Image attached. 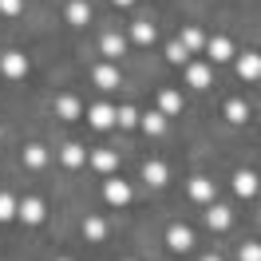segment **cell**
Here are the masks:
<instances>
[{"label": "cell", "mask_w": 261, "mask_h": 261, "mask_svg": "<svg viewBox=\"0 0 261 261\" xmlns=\"http://www.w3.org/2000/svg\"><path fill=\"white\" fill-rule=\"evenodd\" d=\"M87 20H91V4H87V0H71V4H67V24L80 28V24H87Z\"/></svg>", "instance_id": "obj_14"}, {"label": "cell", "mask_w": 261, "mask_h": 261, "mask_svg": "<svg viewBox=\"0 0 261 261\" xmlns=\"http://www.w3.org/2000/svg\"><path fill=\"white\" fill-rule=\"evenodd\" d=\"M233 194L253 198L257 194V174H253V170H238V174H233Z\"/></svg>", "instance_id": "obj_10"}, {"label": "cell", "mask_w": 261, "mask_h": 261, "mask_svg": "<svg viewBox=\"0 0 261 261\" xmlns=\"http://www.w3.org/2000/svg\"><path fill=\"white\" fill-rule=\"evenodd\" d=\"M166 60H170V64H186V67H190V51L182 48V40H170V44H166Z\"/></svg>", "instance_id": "obj_26"}, {"label": "cell", "mask_w": 261, "mask_h": 261, "mask_svg": "<svg viewBox=\"0 0 261 261\" xmlns=\"http://www.w3.org/2000/svg\"><path fill=\"white\" fill-rule=\"evenodd\" d=\"M91 163H95V170H103V174H111V170H119V154H115L111 147H103L91 154Z\"/></svg>", "instance_id": "obj_13"}, {"label": "cell", "mask_w": 261, "mask_h": 261, "mask_svg": "<svg viewBox=\"0 0 261 261\" xmlns=\"http://www.w3.org/2000/svg\"><path fill=\"white\" fill-rule=\"evenodd\" d=\"M139 123H143V115L135 111V107H119V127H139Z\"/></svg>", "instance_id": "obj_28"}, {"label": "cell", "mask_w": 261, "mask_h": 261, "mask_svg": "<svg viewBox=\"0 0 261 261\" xmlns=\"http://www.w3.org/2000/svg\"><path fill=\"white\" fill-rule=\"evenodd\" d=\"M159 111L163 115H178L182 111V95L178 91H163V95H159Z\"/></svg>", "instance_id": "obj_21"}, {"label": "cell", "mask_w": 261, "mask_h": 261, "mask_svg": "<svg viewBox=\"0 0 261 261\" xmlns=\"http://www.w3.org/2000/svg\"><path fill=\"white\" fill-rule=\"evenodd\" d=\"M60 261H71V257H60Z\"/></svg>", "instance_id": "obj_33"}, {"label": "cell", "mask_w": 261, "mask_h": 261, "mask_svg": "<svg viewBox=\"0 0 261 261\" xmlns=\"http://www.w3.org/2000/svg\"><path fill=\"white\" fill-rule=\"evenodd\" d=\"M111 4H119V8H130V4H135V0H111Z\"/></svg>", "instance_id": "obj_31"}, {"label": "cell", "mask_w": 261, "mask_h": 261, "mask_svg": "<svg viewBox=\"0 0 261 261\" xmlns=\"http://www.w3.org/2000/svg\"><path fill=\"white\" fill-rule=\"evenodd\" d=\"M139 127L147 130V135H163V130H166V115H163V111H147Z\"/></svg>", "instance_id": "obj_16"}, {"label": "cell", "mask_w": 261, "mask_h": 261, "mask_svg": "<svg viewBox=\"0 0 261 261\" xmlns=\"http://www.w3.org/2000/svg\"><path fill=\"white\" fill-rule=\"evenodd\" d=\"M206 226L210 229H226L229 226V210L226 206H210V210H206Z\"/></svg>", "instance_id": "obj_22"}, {"label": "cell", "mask_w": 261, "mask_h": 261, "mask_svg": "<svg viewBox=\"0 0 261 261\" xmlns=\"http://www.w3.org/2000/svg\"><path fill=\"white\" fill-rule=\"evenodd\" d=\"M20 8H24V0H0V12L4 16H20Z\"/></svg>", "instance_id": "obj_30"}, {"label": "cell", "mask_w": 261, "mask_h": 261, "mask_svg": "<svg viewBox=\"0 0 261 261\" xmlns=\"http://www.w3.org/2000/svg\"><path fill=\"white\" fill-rule=\"evenodd\" d=\"M190 198H194V202H210L214 198V182L210 178H190Z\"/></svg>", "instance_id": "obj_17"}, {"label": "cell", "mask_w": 261, "mask_h": 261, "mask_svg": "<svg viewBox=\"0 0 261 261\" xmlns=\"http://www.w3.org/2000/svg\"><path fill=\"white\" fill-rule=\"evenodd\" d=\"M83 159L87 154H83L80 143H64V166H83Z\"/></svg>", "instance_id": "obj_27"}, {"label": "cell", "mask_w": 261, "mask_h": 261, "mask_svg": "<svg viewBox=\"0 0 261 261\" xmlns=\"http://www.w3.org/2000/svg\"><path fill=\"white\" fill-rule=\"evenodd\" d=\"M91 80H95V87H103V91H111V87H119V67H111V64H99L95 71H91Z\"/></svg>", "instance_id": "obj_9"}, {"label": "cell", "mask_w": 261, "mask_h": 261, "mask_svg": "<svg viewBox=\"0 0 261 261\" xmlns=\"http://www.w3.org/2000/svg\"><path fill=\"white\" fill-rule=\"evenodd\" d=\"M130 36H135L139 44H154V24H150V20H135V24H130Z\"/></svg>", "instance_id": "obj_23"}, {"label": "cell", "mask_w": 261, "mask_h": 261, "mask_svg": "<svg viewBox=\"0 0 261 261\" xmlns=\"http://www.w3.org/2000/svg\"><path fill=\"white\" fill-rule=\"evenodd\" d=\"M143 178H147L150 186H163V182H166V163H159V159L143 163Z\"/></svg>", "instance_id": "obj_15"}, {"label": "cell", "mask_w": 261, "mask_h": 261, "mask_svg": "<svg viewBox=\"0 0 261 261\" xmlns=\"http://www.w3.org/2000/svg\"><path fill=\"white\" fill-rule=\"evenodd\" d=\"M238 261H261V242H245L238 249Z\"/></svg>", "instance_id": "obj_29"}, {"label": "cell", "mask_w": 261, "mask_h": 261, "mask_svg": "<svg viewBox=\"0 0 261 261\" xmlns=\"http://www.w3.org/2000/svg\"><path fill=\"white\" fill-rule=\"evenodd\" d=\"M24 163L32 166V170H40V166L48 163V150L40 147V143H28V147H24Z\"/></svg>", "instance_id": "obj_19"}, {"label": "cell", "mask_w": 261, "mask_h": 261, "mask_svg": "<svg viewBox=\"0 0 261 261\" xmlns=\"http://www.w3.org/2000/svg\"><path fill=\"white\" fill-rule=\"evenodd\" d=\"M206 51H210L214 64H226V60H233V44H229L226 36H214V40H206Z\"/></svg>", "instance_id": "obj_6"}, {"label": "cell", "mask_w": 261, "mask_h": 261, "mask_svg": "<svg viewBox=\"0 0 261 261\" xmlns=\"http://www.w3.org/2000/svg\"><path fill=\"white\" fill-rule=\"evenodd\" d=\"M99 51H103L107 60H119V56L127 51V40H123L119 32H103V40H99Z\"/></svg>", "instance_id": "obj_7"}, {"label": "cell", "mask_w": 261, "mask_h": 261, "mask_svg": "<svg viewBox=\"0 0 261 261\" xmlns=\"http://www.w3.org/2000/svg\"><path fill=\"white\" fill-rule=\"evenodd\" d=\"M16 218H20V222H28V226H40V222H44V202H40V198H24Z\"/></svg>", "instance_id": "obj_5"}, {"label": "cell", "mask_w": 261, "mask_h": 261, "mask_svg": "<svg viewBox=\"0 0 261 261\" xmlns=\"http://www.w3.org/2000/svg\"><path fill=\"white\" fill-rule=\"evenodd\" d=\"M166 245L178 249V253H186V249L194 245V233H190L186 226H170V229H166Z\"/></svg>", "instance_id": "obj_8"}, {"label": "cell", "mask_w": 261, "mask_h": 261, "mask_svg": "<svg viewBox=\"0 0 261 261\" xmlns=\"http://www.w3.org/2000/svg\"><path fill=\"white\" fill-rule=\"evenodd\" d=\"M226 119H229V123H245V119H249V103H242V99H226Z\"/></svg>", "instance_id": "obj_18"}, {"label": "cell", "mask_w": 261, "mask_h": 261, "mask_svg": "<svg viewBox=\"0 0 261 261\" xmlns=\"http://www.w3.org/2000/svg\"><path fill=\"white\" fill-rule=\"evenodd\" d=\"M178 40H182V48H186V51H206V36L198 32V28H186Z\"/></svg>", "instance_id": "obj_20"}, {"label": "cell", "mask_w": 261, "mask_h": 261, "mask_svg": "<svg viewBox=\"0 0 261 261\" xmlns=\"http://www.w3.org/2000/svg\"><path fill=\"white\" fill-rule=\"evenodd\" d=\"M0 71H4L8 80H24V75H28V56H24V51H4V56H0Z\"/></svg>", "instance_id": "obj_1"}, {"label": "cell", "mask_w": 261, "mask_h": 261, "mask_svg": "<svg viewBox=\"0 0 261 261\" xmlns=\"http://www.w3.org/2000/svg\"><path fill=\"white\" fill-rule=\"evenodd\" d=\"M87 119H91V127H95V130H107V127L119 123V111H115L111 103H95V107L87 111Z\"/></svg>", "instance_id": "obj_4"}, {"label": "cell", "mask_w": 261, "mask_h": 261, "mask_svg": "<svg viewBox=\"0 0 261 261\" xmlns=\"http://www.w3.org/2000/svg\"><path fill=\"white\" fill-rule=\"evenodd\" d=\"M56 115H60V119H80V115H83V103L75 95H60V99H56Z\"/></svg>", "instance_id": "obj_12"}, {"label": "cell", "mask_w": 261, "mask_h": 261, "mask_svg": "<svg viewBox=\"0 0 261 261\" xmlns=\"http://www.w3.org/2000/svg\"><path fill=\"white\" fill-rule=\"evenodd\" d=\"M202 261H222V257H218V253H206V257H202Z\"/></svg>", "instance_id": "obj_32"}, {"label": "cell", "mask_w": 261, "mask_h": 261, "mask_svg": "<svg viewBox=\"0 0 261 261\" xmlns=\"http://www.w3.org/2000/svg\"><path fill=\"white\" fill-rule=\"evenodd\" d=\"M16 214H20V202L12 194H4V190H0V222H12Z\"/></svg>", "instance_id": "obj_25"}, {"label": "cell", "mask_w": 261, "mask_h": 261, "mask_svg": "<svg viewBox=\"0 0 261 261\" xmlns=\"http://www.w3.org/2000/svg\"><path fill=\"white\" fill-rule=\"evenodd\" d=\"M103 233H107L103 218H83V238L87 242H103Z\"/></svg>", "instance_id": "obj_24"}, {"label": "cell", "mask_w": 261, "mask_h": 261, "mask_svg": "<svg viewBox=\"0 0 261 261\" xmlns=\"http://www.w3.org/2000/svg\"><path fill=\"white\" fill-rule=\"evenodd\" d=\"M103 198L119 210V206H127V202H130V186L123 178H107V182H103Z\"/></svg>", "instance_id": "obj_3"}, {"label": "cell", "mask_w": 261, "mask_h": 261, "mask_svg": "<svg viewBox=\"0 0 261 261\" xmlns=\"http://www.w3.org/2000/svg\"><path fill=\"white\" fill-rule=\"evenodd\" d=\"M233 67H238V75H242L245 83L261 80V56H257V51H242V56L233 60Z\"/></svg>", "instance_id": "obj_2"}, {"label": "cell", "mask_w": 261, "mask_h": 261, "mask_svg": "<svg viewBox=\"0 0 261 261\" xmlns=\"http://www.w3.org/2000/svg\"><path fill=\"white\" fill-rule=\"evenodd\" d=\"M186 83H190V87H198V91H202V87H210V83H214L210 64H190V67H186Z\"/></svg>", "instance_id": "obj_11"}]
</instances>
